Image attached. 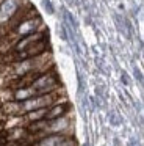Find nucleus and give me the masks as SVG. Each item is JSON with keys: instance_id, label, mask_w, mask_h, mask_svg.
<instances>
[{"instance_id": "obj_4", "label": "nucleus", "mask_w": 144, "mask_h": 146, "mask_svg": "<svg viewBox=\"0 0 144 146\" xmlns=\"http://www.w3.org/2000/svg\"><path fill=\"white\" fill-rule=\"evenodd\" d=\"M34 96H38V93L33 86H24V88L13 90V101L16 102H25L28 99L34 98Z\"/></svg>"}, {"instance_id": "obj_3", "label": "nucleus", "mask_w": 144, "mask_h": 146, "mask_svg": "<svg viewBox=\"0 0 144 146\" xmlns=\"http://www.w3.org/2000/svg\"><path fill=\"white\" fill-rule=\"evenodd\" d=\"M69 110H71V105H69V102H66V104H55V105H52V107L47 108L46 119H47V121L58 119V118H61V116H66Z\"/></svg>"}, {"instance_id": "obj_2", "label": "nucleus", "mask_w": 144, "mask_h": 146, "mask_svg": "<svg viewBox=\"0 0 144 146\" xmlns=\"http://www.w3.org/2000/svg\"><path fill=\"white\" fill-rule=\"evenodd\" d=\"M46 38V35H44L42 32H38V33H31V35H27L24 36V38H20L17 42H16L14 49H13V52L14 54H17V52H24L25 49H28L31 44H34V42L41 41V39Z\"/></svg>"}, {"instance_id": "obj_8", "label": "nucleus", "mask_w": 144, "mask_h": 146, "mask_svg": "<svg viewBox=\"0 0 144 146\" xmlns=\"http://www.w3.org/2000/svg\"><path fill=\"white\" fill-rule=\"evenodd\" d=\"M0 105H2V102H0Z\"/></svg>"}, {"instance_id": "obj_6", "label": "nucleus", "mask_w": 144, "mask_h": 146, "mask_svg": "<svg viewBox=\"0 0 144 146\" xmlns=\"http://www.w3.org/2000/svg\"><path fill=\"white\" fill-rule=\"evenodd\" d=\"M46 113H47V108H39V110H33V111L25 113L24 118L27 121V124H31V123H36V121L46 119Z\"/></svg>"}, {"instance_id": "obj_5", "label": "nucleus", "mask_w": 144, "mask_h": 146, "mask_svg": "<svg viewBox=\"0 0 144 146\" xmlns=\"http://www.w3.org/2000/svg\"><path fill=\"white\" fill-rule=\"evenodd\" d=\"M2 110L6 116H22V104L16 101H9L2 104Z\"/></svg>"}, {"instance_id": "obj_1", "label": "nucleus", "mask_w": 144, "mask_h": 146, "mask_svg": "<svg viewBox=\"0 0 144 146\" xmlns=\"http://www.w3.org/2000/svg\"><path fill=\"white\" fill-rule=\"evenodd\" d=\"M25 5H27V2H24V0H5L0 5V29L6 22H9L13 19V16Z\"/></svg>"}, {"instance_id": "obj_7", "label": "nucleus", "mask_w": 144, "mask_h": 146, "mask_svg": "<svg viewBox=\"0 0 144 146\" xmlns=\"http://www.w3.org/2000/svg\"><path fill=\"white\" fill-rule=\"evenodd\" d=\"M3 2H5V0H0V5H2V3H3Z\"/></svg>"}]
</instances>
